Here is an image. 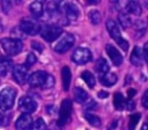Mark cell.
Listing matches in <instances>:
<instances>
[{
	"mask_svg": "<svg viewBox=\"0 0 148 130\" xmlns=\"http://www.w3.org/2000/svg\"><path fill=\"white\" fill-rule=\"evenodd\" d=\"M28 82L31 87H42L43 89H49L53 87L54 78L44 71H36L29 75Z\"/></svg>",
	"mask_w": 148,
	"mask_h": 130,
	"instance_id": "obj_1",
	"label": "cell"
},
{
	"mask_svg": "<svg viewBox=\"0 0 148 130\" xmlns=\"http://www.w3.org/2000/svg\"><path fill=\"white\" fill-rule=\"evenodd\" d=\"M106 29H108L110 36L117 42V44H118L124 51H127V50H128V42L125 41V39L121 37L120 29H119V27H118V24L116 23L114 20L109 19V20L106 21Z\"/></svg>",
	"mask_w": 148,
	"mask_h": 130,
	"instance_id": "obj_2",
	"label": "cell"
},
{
	"mask_svg": "<svg viewBox=\"0 0 148 130\" xmlns=\"http://www.w3.org/2000/svg\"><path fill=\"white\" fill-rule=\"evenodd\" d=\"M0 44L3 49V51L8 56H15L20 53L23 49V44L18 38H12V37H5L0 39Z\"/></svg>",
	"mask_w": 148,
	"mask_h": 130,
	"instance_id": "obj_3",
	"label": "cell"
},
{
	"mask_svg": "<svg viewBox=\"0 0 148 130\" xmlns=\"http://www.w3.org/2000/svg\"><path fill=\"white\" fill-rule=\"evenodd\" d=\"M16 98V89L13 87H5L0 91V109L9 110L14 106Z\"/></svg>",
	"mask_w": 148,
	"mask_h": 130,
	"instance_id": "obj_4",
	"label": "cell"
},
{
	"mask_svg": "<svg viewBox=\"0 0 148 130\" xmlns=\"http://www.w3.org/2000/svg\"><path fill=\"white\" fill-rule=\"evenodd\" d=\"M40 36L46 41V42H52L54 39H57L61 34H62V29L58 26H51V24H46L43 26L39 30Z\"/></svg>",
	"mask_w": 148,
	"mask_h": 130,
	"instance_id": "obj_5",
	"label": "cell"
},
{
	"mask_svg": "<svg viewBox=\"0 0 148 130\" xmlns=\"http://www.w3.org/2000/svg\"><path fill=\"white\" fill-rule=\"evenodd\" d=\"M75 43V37L72 34H65L54 45V51L58 53H65L67 52Z\"/></svg>",
	"mask_w": 148,
	"mask_h": 130,
	"instance_id": "obj_6",
	"label": "cell"
},
{
	"mask_svg": "<svg viewBox=\"0 0 148 130\" xmlns=\"http://www.w3.org/2000/svg\"><path fill=\"white\" fill-rule=\"evenodd\" d=\"M91 60V52L87 48H76L72 55V62L76 65H84Z\"/></svg>",
	"mask_w": 148,
	"mask_h": 130,
	"instance_id": "obj_7",
	"label": "cell"
},
{
	"mask_svg": "<svg viewBox=\"0 0 148 130\" xmlns=\"http://www.w3.org/2000/svg\"><path fill=\"white\" fill-rule=\"evenodd\" d=\"M71 115H72V102H71V100H68V99L62 100L60 109H59L58 124L59 125H65L71 120Z\"/></svg>",
	"mask_w": 148,
	"mask_h": 130,
	"instance_id": "obj_8",
	"label": "cell"
},
{
	"mask_svg": "<svg viewBox=\"0 0 148 130\" xmlns=\"http://www.w3.org/2000/svg\"><path fill=\"white\" fill-rule=\"evenodd\" d=\"M37 108V102L30 96H22L18 101V109L23 114H30Z\"/></svg>",
	"mask_w": 148,
	"mask_h": 130,
	"instance_id": "obj_9",
	"label": "cell"
},
{
	"mask_svg": "<svg viewBox=\"0 0 148 130\" xmlns=\"http://www.w3.org/2000/svg\"><path fill=\"white\" fill-rule=\"evenodd\" d=\"M20 29L27 35H36L40 30L39 24L36 21H32L29 19H23L20 22Z\"/></svg>",
	"mask_w": 148,
	"mask_h": 130,
	"instance_id": "obj_10",
	"label": "cell"
},
{
	"mask_svg": "<svg viewBox=\"0 0 148 130\" xmlns=\"http://www.w3.org/2000/svg\"><path fill=\"white\" fill-rule=\"evenodd\" d=\"M60 10L67 20H76L79 17V9L73 2H62Z\"/></svg>",
	"mask_w": 148,
	"mask_h": 130,
	"instance_id": "obj_11",
	"label": "cell"
},
{
	"mask_svg": "<svg viewBox=\"0 0 148 130\" xmlns=\"http://www.w3.org/2000/svg\"><path fill=\"white\" fill-rule=\"evenodd\" d=\"M13 78L18 84H24L29 79L28 67L24 65H15L13 68Z\"/></svg>",
	"mask_w": 148,
	"mask_h": 130,
	"instance_id": "obj_12",
	"label": "cell"
},
{
	"mask_svg": "<svg viewBox=\"0 0 148 130\" xmlns=\"http://www.w3.org/2000/svg\"><path fill=\"white\" fill-rule=\"evenodd\" d=\"M105 51H106L108 56L110 57L111 62L113 63V65L119 66V65L123 63V56H121V53H120V52L118 51V49H116L113 45L108 44V45L105 46Z\"/></svg>",
	"mask_w": 148,
	"mask_h": 130,
	"instance_id": "obj_13",
	"label": "cell"
},
{
	"mask_svg": "<svg viewBox=\"0 0 148 130\" xmlns=\"http://www.w3.org/2000/svg\"><path fill=\"white\" fill-rule=\"evenodd\" d=\"M32 124V118L30 114H22L15 122V129L16 130H27L30 129Z\"/></svg>",
	"mask_w": 148,
	"mask_h": 130,
	"instance_id": "obj_14",
	"label": "cell"
},
{
	"mask_svg": "<svg viewBox=\"0 0 148 130\" xmlns=\"http://www.w3.org/2000/svg\"><path fill=\"white\" fill-rule=\"evenodd\" d=\"M117 80H118V77H117V74H114V73L108 72V73H105V74H103V75H99V81H101V84H102L103 86H105V87H111V86H113V85L117 82Z\"/></svg>",
	"mask_w": 148,
	"mask_h": 130,
	"instance_id": "obj_15",
	"label": "cell"
},
{
	"mask_svg": "<svg viewBox=\"0 0 148 130\" xmlns=\"http://www.w3.org/2000/svg\"><path fill=\"white\" fill-rule=\"evenodd\" d=\"M29 9H30L31 15H32L35 19H39V17L43 15V12H44L43 2H42V1H34V2L30 3Z\"/></svg>",
	"mask_w": 148,
	"mask_h": 130,
	"instance_id": "obj_16",
	"label": "cell"
},
{
	"mask_svg": "<svg viewBox=\"0 0 148 130\" xmlns=\"http://www.w3.org/2000/svg\"><path fill=\"white\" fill-rule=\"evenodd\" d=\"M131 63L134 65V66H141L142 65V51L140 49V46H134L132 53H131Z\"/></svg>",
	"mask_w": 148,
	"mask_h": 130,
	"instance_id": "obj_17",
	"label": "cell"
},
{
	"mask_svg": "<svg viewBox=\"0 0 148 130\" xmlns=\"http://www.w3.org/2000/svg\"><path fill=\"white\" fill-rule=\"evenodd\" d=\"M12 66H13L12 59H9L8 57H1L0 58V75L6 77L8 72L10 71Z\"/></svg>",
	"mask_w": 148,
	"mask_h": 130,
	"instance_id": "obj_18",
	"label": "cell"
},
{
	"mask_svg": "<svg viewBox=\"0 0 148 130\" xmlns=\"http://www.w3.org/2000/svg\"><path fill=\"white\" fill-rule=\"evenodd\" d=\"M71 79H72V73L68 66H64L61 68V80H62V87L65 91L69 89L71 85Z\"/></svg>",
	"mask_w": 148,
	"mask_h": 130,
	"instance_id": "obj_19",
	"label": "cell"
},
{
	"mask_svg": "<svg viewBox=\"0 0 148 130\" xmlns=\"http://www.w3.org/2000/svg\"><path fill=\"white\" fill-rule=\"evenodd\" d=\"M60 12V7H59V2H56V1H49L46 3V13L50 17H54V16H58Z\"/></svg>",
	"mask_w": 148,
	"mask_h": 130,
	"instance_id": "obj_20",
	"label": "cell"
},
{
	"mask_svg": "<svg viewBox=\"0 0 148 130\" xmlns=\"http://www.w3.org/2000/svg\"><path fill=\"white\" fill-rule=\"evenodd\" d=\"M74 100L77 103H86V101L88 100V93L80 87H75L74 88Z\"/></svg>",
	"mask_w": 148,
	"mask_h": 130,
	"instance_id": "obj_21",
	"label": "cell"
},
{
	"mask_svg": "<svg viewBox=\"0 0 148 130\" xmlns=\"http://www.w3.org/2000/svg\"><path fill=\"white\" fill-rule=\"evenodd\" d=\"M95 68H96V71L99 73V75H103V74H105V73L109 72L110 66H109L108 62H106L104 58H99V59L97 60V63H96Z\"/></svg>",
	"mask_w": 148,
	"mask_h": 130,
	"instance_id": "obj_22",
	"label": "cell"
},
{
	"mask_svg": "<svg viewBox=\"0 0 148 130\" xmlns=\"http://www.w3.org/2000/svg\"><path fill=\"white\" fill-rule=\"evenodd\" d=\"M126 9L127 12H130L133 15H140L141 14V6L139 5V2L136 1H130L126 3Z\"/></svg>",
	"mask_w": 148,
	"mask_h": 130,
	"instance_id": "obj_23",
	"label": "cell"
},
{
	"mask_svg": "<svg viewBox=\"0 0 148 130\" xmlns=\"http://www.w3.org/2000/svg\"><path fill=\"white\" fill-rule=\"evenodd\" d=\"M81 78L84 80V82L87 84V86L89 87V88H94L95 87V77H94V74L92 73H90L89 71H83L82 73H81Z\"/></svg>",
	"mask_w": 148,
	"mask_h": 130,
	"instance_id": "obj_24",
	"label": "cell"
},
{
	"mask_svg": "<svg viewBox=\"0 0 148 130\" xmlns=\"http://www.w3.org/2000/svg\"><path fill=\"white\" fill-rule=\"evenodd\" d=\"M84 118L86 121H88V123L92 127H99L101 125V118L95 115V114H91V113H84Z\"/></svg>",
	"mask_w": 148,
	"mask_h": 130,
	"instance_id": "obj_25",
	"label": "cell"
},
{
	"mask_svg": "<svg viewBox=\"0 0 148 130\" xmlns=\"http://www.w3.org/2000/svg\"><path fill=\"white\" fill-rule=\"evenodd\" d=\"M113 104H114V108L118 109V110L124 109V107H125V99H124L121 93H116L114 94V96H113Z\"/></svg>",
	"mask_w": 148,
	"mask_h": 130,
	"instance_id": "obj_26",
	"label": "cell"
},
{
	"mask_svg": "<svg viewBox=\"0 0 148 130\" xmlns=\"http://www.w3.org/2000/svg\"><path fill=\"white\" fill-rule=\"evenodd\" d=\"M118 20H119V23L121 24L123 28H128V27H131V24H132V21H131V19H130V16H128L127 14H125V13H119Z\"/></svg>",
	"mask_w": 148,
	"mask_h": 130,
	"instance_id": "obj_27",
	"label": "cell"
},
{
	"mask_svg": "<svg viewBox=\"0 0 148 130\" xmlns=\"http://www.w3.org/2000/svg\"><path fill=\"white\" fill-rule=\"evenodd\" d=\"M88 16H89V20H90V22H91L92 24H98V23L101 22V19H102L101 13H99L98 10H96V9L90 10L89 14H88Z\"/></svg>",
	"mask_w": 148,
	"mask_h": 130,
	"instance_id": "obj_28",
	"label": "cell"
},
{
	"mask_svg": "<svg viewBox=\"0 0 148 130\" xmlns=\"http://www.w3.org/2000/svg\"><path fill=\"white\" fill-rule=\"evenodd\" d=\"M140 117H141V115L138 114V113L132 114V115L130 116V121H128V130H134V129H135L136 124H138L139 121H140Z\"/></svg>",
	"mask_w": 148,
	"mask_h": 130,
	"instance_id": "obj_29",
	"label": "cell"
},
{
	"mask_svg": "<svg viewBox=\"0 0 148 130\" xmlns=\"http://www.w3.org/2000/svg\"><path fill=\"white\" fill-rule=\"evenodd\" d=\"M29 130H46V124L43 118H37L35 122H32Z\"/></svg>",
	"mask_w": 148,
	"mask_h": 130,
	"instance_id": "obj_30",
	"label": "cell"
},
{
	"mask_svg": "<svg viewBox=\"0 0 148 130\" xmlns=\"http://www.w3.org/2000/svg\"><path fill=\"white\" fill-rule=\"evenodd\" d=\"M36 62H37V57L34 53H28L27 55V58H25V67H30Z\"/></svg>",
	"mask_w": 148,
	"mask_h": 130,
	"instance_id": "obj_31",
	"label": "cell"
},
{
	"mask_svg": "<svg viewBox=\"0 0 148 130\" xmlns=\"http://www.w3.org/2000/svg\"><path fill=\"white\" fill-rule=\"evenodd\" d=\"M0 3H1V7H2L3 13L7 14V13L10 10V8H12V2H10V1H7V0H2Z\"/></svg>",
	"mask_w": 148,
	"mask_h": 130,
	"instance_id": "obj_32",
	"label": "cell"
},
{
	"mask_svg": "<svg viewBox=\"0 0 148 130\" xmlns=\"http://www.w3.org/2000/svg\"><path fill=\"white\" fill-rule=\"evenodd\" d=\"M141 103H142V106H143L145 108H147V109H148V89L143 93L142 99H141Z\"/></svg>",
	"mask_w": 148,
	"mask_h": 130,
	"instance_id": "obj_33",
	"label": "cell"
},
{
	"mask_svg": "<svg viewBox=\"0 0 148 130\" xmlns=\"http://www.w3.org/2000/svg\"><path fill=\"white\" fill-rule=\"evenodd\" d=\"M31 46H32L35 50H37L38 52H42V51H43V45H42L40 43H38V42H35V41H34V42L31 43Z\"/></svg>",
	"mask_w": 148,
	"mask_h": 130,
	"instance_id": "obj_34",
	"label": "cell"
},
{
	"mask_svg": "<svg viewBox=\"0 0 148 130\" xmlns=\"http://www.w3.org/2000/svg\"><path fill=\"white\" fill-rule=\"evenodd\" d=\"M117 125H118V121H117V120H113V121L111 122V124L109 125V129H108V130H116Z\"/></svg>",
	"mask_w": 148,
	"mask_h": 130,
	"instance_id": "obj_35",
	"label": "cell"
},
{
	"mask_svg": "<svg viewBox=\"0 0 148 130\" xmlns=\"http://www.w3.org/2000/svg\"><path fill=\"white\" fill-rule=\"evenodd\" d=\"M135 93H136V91H135L134 88H130V89L127 91V96H128V99H132V98L135 95Z\"/></svg>",
	"mask_w": 148,
	"mask_h": 130,
	"instance_id": "obj_36",
	"label": "cell"
},
{
	"mask_svg": "<svg viewBox=\"0 0 148 130\" xmlns=\"http://www.w3.org/2000/svg\"><path fill=\"white\" fill-rule=\"evenodd\" d=\"M143 56H145V59H146L147 63H148V43L143 46Z\"/></svg>",
	"mask_w": 148,
	"mask_h": 130,
	"instance_id": "obj_37",
	"label": "cell"
},
{
	"mask_svg": "<svg viewBox=\"0 0 148 130\" xmlns=\"http://www.w3.org/2000/svg\"><path fill=\"white\" fill-rule=\"evenodd\" d=\"M109 96V93L108 92H104V91H101V92H98V98H101V99H104V98H108Z\"/></svg>",
	"mask_w": 148,
	"mask_h": 130,
	"instance_id": "obj_38",
	"label": "cell"
},
{
	"mask_svg": "<svg viewBox=\"0 0 148 130\" xmlns=\"http://www.w3.org/2000/svg\"><path fill=\"white\" fill-rule=\"evenodd\" d=\"M141 130H148V123H143L141 127Z\"/></svg>",
	"mask_w": 148,
	"mask_h": 130,
	"instance_id": "obj_39",
	"label": "cell"
},
{
	"mask_svg": "<svg viewBox=\"0 0 148 130\" xmlns=\"http://www.w3.org/2000/svg\"><path fill=\"white\" fill-rule=\"evenodd\" d=\"M2 121H3V116H2L1 114H0V125L2 124Z\"/></svg>",
	"mask_w": 148,
	"mask_h": 130,
	"instance_id": "obj_40",
	"label": "cell"
}]
</instances>
